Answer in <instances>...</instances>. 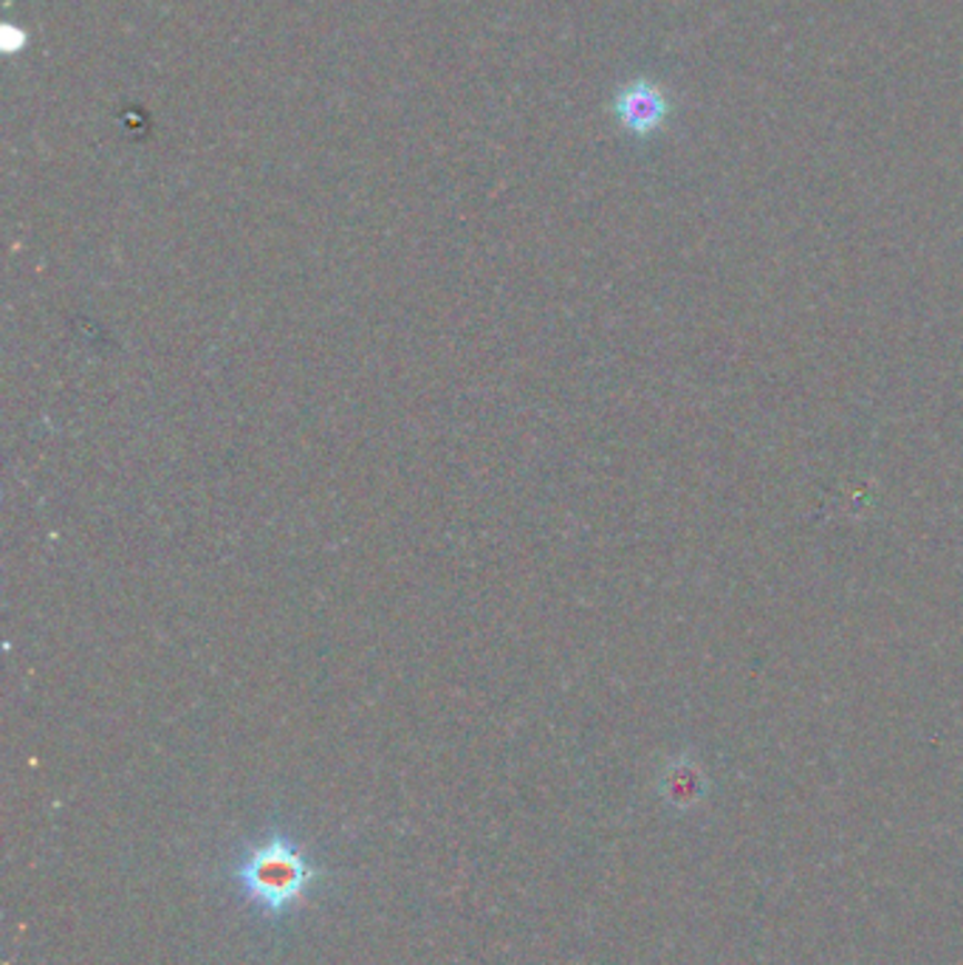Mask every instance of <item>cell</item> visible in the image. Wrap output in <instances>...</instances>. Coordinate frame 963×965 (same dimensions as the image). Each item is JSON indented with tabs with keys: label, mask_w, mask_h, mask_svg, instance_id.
<instances>
[{
	"label": "cell",
	"mask_w": 963,
	"mask_h": 965,
	"mask_svg": "<svg viewBox=\"0 0 963 965\" xmlns=\"http://www.w3.org/2000/svg\"><path fill=\"white\" fill-rule=\"evenodd\" d=\"M235 884L260 915L282 917L297 912L314 886L322 878V869L308 858L302 844L286 833H271L264 842L252 844L235 864Z\"/></svg>",
	"instance_id": "obj_1"
},
{
	"label": "cell",
	"mask_w": 963,
	"mask_h": 965,
	"mask_svg": "<svg viewBox=\"0 0 963 965\" xmlns=\"http://www.w3.org/2000/svg\"><path fill=\"white\" fill-rule=\"evenodd\" d=\"M622 119L631 128H651L658 119V102L651 91H631L622 99Z\"/></svg>",
	"instance_id": "obj_2"
}]
</instances>
